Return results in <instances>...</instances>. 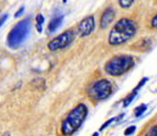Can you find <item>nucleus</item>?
Segmentation results:
<instances>
[{
    "label": "nucleus",
    "instance_id": "423d86ee",
    "mask_svg": "<svg viewBox=\"0 0 157 136\" xmlns=\"http://www.w3.org/2000/svg\"><path fill=\"white\" fill-rule=\"evenodd\" d=\"M73 40H74V31L67 29L60 35H57L56 38H54L52 40H50L48 44V49L50 51H58L69 46Z\"/></svg>",
    "mask_w": 157,
    "mask_h": 136
},
{
    "label": "nucleus",
    "instance_id": "f8f14e48",
    "mask_svg": "<svg viewBox=\"0 0 157 136\" xmlns=\"http://www.w3.org/2000/svg\"><path fill=\"white\" fill-rule=\"evenodd\" d=\"M133 4H134V0H118V5H119L122 9H124V10L132 8Z\"/></svg>",
    "mask_w": 157,
    "mask_h": 136
},
{
    "label": "nucleus",
    "instance_id": "0eeeda50",
    "mask_svg": "<svg viewBox=\"0 0 157 136\" xmlns=\"http://www.w3.org/2000/svg\"><path fill=\"white\" fill-rule=\"evenodd\" d=\"M95 29V20L94 16H87L83 18L79 24H78V33L81 37H88L90 35Z\"/></svg>",
    "mask_w": 157,
    "mask_h": 136
},
{
    "label": "nucleus",
    "instance_id": "aec40b11",
    "mask_svg": "<svg viewBox=\"0 0 157 136\" xmlns=\"http://www.w3.org/2000/svg\"><path fill=\"white\" fill-rule=\"evenodd\" d=\"M6 18H8V15L5 14L3 17H2V21H0V26H3L4 23H5V21H6Z\"/></svg>",
    "mask_w": 157,
    "mask_h": 136
},
{
    "label": "nucleus",
    "instance_id": "6e6552de",
    "mask_svg": "<svg viewBox=\"0 0 157 136\" xmlns=\"http://www.w3.org/2000/svg\"><path fill=\"white\" fill-rule=\"evenodd\" d=\"M115 10L112 8H107L104 10L102 15H101V18H100V28L101 29H106L115 20Z\"/></svg>",
    "mask_w": 157,
    "mask_h": 136
},
{
    "label": "nucleus",
    "instance_id": "dca6fc26",
    "mask_svg": "<svg viewBox=\"0 0 157 136\" xmlns=\"http://www.w3.org/2000/svg\"><path fill=\"white\" fill-rule=\"evenodd\" d=\"M150 27L152 29H157V14H155L150 20Z\"/></svg>",
    "mask_w": 157,
    "mask_h": 136
},
{
    "label": "nucleus",
    "instance_id": "9d476101",
    "mask_svg": "<svg viewBox=\"0 0 157 136\" xmlns=\"http://www.w3.org/2000/svg\"><path fill=\"white\" fill-rule=\"evenodd\" d=\"M138 92H139V89H136V88H134V90L123 100V107H128L132 102H133V100L138 96Z\"/></svg>",
    "mask_w": 157,
    "mask_h": 136
},
{
    "label": "nucleus",
    "instance_id": "412c9836",
    "mask_svg": "<svg viewBox=\"0 0 157 136\" xmlns=\"http://www.w3.org/2000/svg\"><path fill=\"white\" fill-rule=\"evenodd\" d=\"M123 117H124V114H123V113H122V114H121V115H118V117H117V118H116V120H117V121H119V120H121V119H122V118H123Z\"/></svg>",
    "mask_w": 157,
    "mask_h": 136
},
{
    "label": "nucleus",
    "instance_id": "4be33fe9",
    "mask_svg": "<svg viewBox=\"0 0 157 136\" xmlns=\"http://www.w3.org/2000/svg\"><path fill=\"white\" fill-rule=\"evenodd\" d=\"M93 136H99V132H94V134H93Z\"/></svg>",
    "mask_w": 157,
    "mask_h": 136
},
{
    "label": "nucleus",
    "instance_id": "ddd939ff",
    "mask_svg": "<svg viewBox=\"0 0 157 136\" xmlns=\"http://www.w3.org/2000/svg\"><path fill=\"white\" fill-rule=\"evenodd\" d=\"M147 109V106L145 105V103H142V105H140L139 107H136L135 108V111H134V115L136 117V118H139V117H141L142 114H144V112Z\"/></svg>",
    "mask_w": 157,
    "mask_h": 136
},
{
    "label": "nucleus",
    "instance_id": "39448f33",
    "mask_svg": "<svg viewBox=\"0 0 157 136\" xmlns=\"http://www.w3.org/2000/svg\"><path fill=\"white\" fill-rule=\"evenodd\" d=\"M112 94V83L109 79H98L93 82L88 89V96L94 102L104 101Z\"/></svg>",
    "mask_w": 157,
    "mask_h": 136
},
{
    "label": "nucleus",
    "instance_id": "20e7f679",
    "mask_svg": "<svg viewBox=\"0 0 157 136\" xmlns=\"http://www.w3.org/2000/svg\"><path fill=\"white\" fill-rule=\"evenodd\" d=\"M29 32H31V20L29 18L21 20L9 32L6 38L8 46L11 49H17L25 43L27 37L29 35Z\"/></svg>",
    "mask_w": 157,
    "mask_h": 136
},
{
    "label": "nucleus",
    "instance_id": "a211bd4d",
    "mask_svg": "<svg viewBox=\"0 0 157 136\" xmlns=\"http://www.w3.org/2000/svg\"><path fill=\"white\" fill-rule=\"evenodd\" d=\"M147 80H149V78H146V77H145V78H142V79L140 80V83H139V84H138V85H136L135 88L140 90V89H141V86H144V85L146 84V82H147Z\"/></svg>",
    "mask_w": 157,
    "mask_h": 136
},
{
    "label": "nucleus",
    "instance_id": "f257e3e1",
    "mask_svg": "<svg viewBox=\"0 0 157 136\" xmlns=\"http://www.w3.org/2000/svg\"><path fill=\"white\" fill-rule=\"evenodd\" d=\"M138 32V24L135 21L128 17H123L115 23L110 34H109V44L112 46H119L129 41Z\"/></svg>",
    "mask_w": 157,
    "mask_h": 136
},
{
    "label": "nucleus",
    "instance_id": "f03ea898",
    "mask_svg": "<svg viewBox=\"0 0 157 136\" xmlns=\"http://www.w3.org/2000/svg\"><path fill=\"white\" fill-rule=\"evenodd\" d=\"M88 112L89 109L84 103H78L75 107H73L61 121L60 130L62 136H72L74 132H77L78 129L83 125Z\"/></svg>",
    "mask_w": 157,
    "mask_h": 136
},
{
    "label": "nucleus",
    "instance_id": "1a4fd4ad",
    "mask_svg": "<svg viewBox=\"0 0 157 136\" xmlns=\"http://www.w3.org/2000/svg\"><path fill=\"white\" fill-rule=\"evenodd\" d=\"M61 23H62V16L54 17V18L50 21L49 26H48V31H49L50 33H54V32H55V31L61 26Z\"/></svg>",
    "mask_w": 157,
    "mask_h": 136
},
{
    "label": "nucleus",
    "instance_id": "9b49d317",
    "mask_svg": "<svg viewBox=\"0 0 157 136\" xmlns=\"http://www.w3.org/2000/svg\"><path fill=\"white\" fill-rule=\"evenodd\" d=\"M35 27H37V31L39 32V33H42V31H43V23H44V16L42 15V14H39V15H37L35 16Z\"/></svg>",
    "mask_w": 157,
    "mask_h": 136
},
{
    "label": "nucleus",
    "instance_id": "f3484780",
    "mask_svg": "<svg viewBox=\"0 0 157 136\" xmlns=\"http://www.w3.org/2000/svg\"><path fill=\"white\" fill-rule=\"evenodd\" d=\"M115 120H116V118H111V119H109V120H106V121H105V123H104V124H102V125L100 126V131H102V130H105V129H106V128H107L109 125H111V124H112V123H113Z\"/></svg>",
    "mask_w": 157,
    "mask_h": 136
},
{
    "label": "nucleus",
    "instance_id": "2eb2a0df",
    "mask_svg": "<svg viewBox=\"0 0 157 136\" xmlns=\"http://www.w3.org/2000/svg\"><path fill=\"white\" fill-rule=\"evenodd\" d=\"M135 130H136V126H135V125H132V126L127 128V129L124 130V136H130V135H133V134L135 132Z\"/></svg>",
    "mask_w": 157,
    "mask_h": 136
},
{
    "label": "nucleus",
    "instance_id": "4468645a",
    "mask_svg": "<svg viewBox=\"0 0 157 136\" xmlns=\"http://www.w3.org/2000/svg\"><path fill=\"white\" fill-rule=\"evenodd\" d=\"M145 136H157V124L152 125V126L147 130V132H146Z\"/></svg>",
    "mask_w": 157,
    "mask_h": 136
},
{
    "label": "nucleus",
    "instance_id": "6ab92c4d",
    "mask_svg": "<svg viewBox=\"0 0 157 136\" xmlns=\"http://www.w3.org/2000/svg\"><path fill=\"white\" fill-rule=\"evenodd\" d=\"M23 11H25V8H23V6H22V8H20V9H18V11L15 14V17H20V16L23 14Z\"/></svg>",
    "mask_w": 157,
    "mask_h": 136
},
{
    "label": "nucleus",
    "instance_id": "5701e85b",
    "mask_svg": "<svg viewBox=\"0 0 157 136\" xmlns=\"http://www.w3.org/2000/svg\"><path fill=\"white\" fill-rule=\"evenodd\" d=\"M156 2H157V0H156Z\"/></svg>",
    "mask_w": 157,
    "mask_h": 136
},
{
    "label": "nucleus",
    "instance_id": "7ed1b4c3",
    "mask_svg": "<svg viewBox=\"0 0 157 136\" xmlns=\"http://www.w3.org/2000/svg\"><path fill=\"white\" fill-rule=\"evenodd\" d=\"M134 64H135L134 57L129 55H118L112 57L105 63L104 70L106 74L111 77H121L125 74L128 71H130L134 67Z\"/></svg>",
    "mask_w": 157,
    "mask_h": 136
}]
</instances>
